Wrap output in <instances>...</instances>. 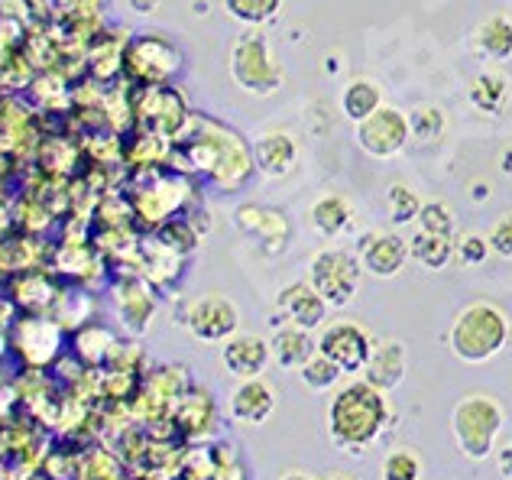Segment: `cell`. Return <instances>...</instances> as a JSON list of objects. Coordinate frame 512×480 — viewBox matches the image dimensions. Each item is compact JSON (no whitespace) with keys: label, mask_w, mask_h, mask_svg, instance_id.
I'll list each match as a JSON object with an SVG mask.
<instances>
[{"label":"cell","mask_w":512,"mask_h":480,"mask_svg":"<svg viewBox=\"0 0 512 480\" xmlns=\"http://www.w3.org/2000/svg\"><path fill=\"white\" fill-rule=\"evenodd\" d=\"M386 419H389L386 403H383V396L373 383L347 386L344 393L334 396L331 412H328L331 438L347 451H360L370 442H376Z\"/></svg>","instance_id":"cell-1"},{"label":"cell","mask_w":512,"mask_h":480,"mask_svg":"<svg viewBox=\"0 0 512 480\" xmlns=\"http://www.w3.org/2000/svg\"><path fill=\"white\" fill-rule=\"evenodd\" d=\"M509 338V318L493 305H470L461 312L451 331V348L461 360L483 364L503 348Z\"/></svg>","instance_id":"cell-2"},{"label":"cell","mask_w":512,"mask_h":480,"mask_svg":"<svg viewBox=\"0 0 512 480\" xmlns=\"http://www.w3.org/2000/svg\"><path fill=\"white\" fill-rule=\"evenodd\" d=\"M503 425V412L487 396H467L454 409V432L467 458H487Z\"/></svg>","instance_id":"cell-3"},{"label":"cell","mask_w":512,"mask_h":480,"mask_svg":"<svg viewBox=\"0 0 512 480\" xmlns=\"http://www.w3.org/2000/svg\"><path fill=\"white\" fill-rule=\"evenodd\" d=\"M312 286L331 305H347L360 286V263L350 253H338V250L321 253L312 263Z\"/></svg>","instance_id":"cell-4"},{"label":"cell","mask_w":512,"mask_h":480,"mask_svg":"<svg viewBox=\"0 0 512 480\" xmlns=\"http://www.w3.org/2000/svg\"><path fill=\"white\" fill-rule=\"evenodd\" d=\"M409 133H412L409 120L402 117L399 111H389V108L373 111L367 120H360V127H357L360 146L370 156H380V159L396 156L402 146H406Z\"/></svg>","instance_id":"cell-5"},{"label":"cell","mask_w":512,"mask_h":480,"mask_svg":"<svg viewBox=\"0 0 512 480\" xmlns=\"http://www.w3.org/2000/svg\"><path fill=\"white\" fill-rule=\"evenodd\" d=\"M318 351L331 357L334 364H338L341 370L347 373H354L360 367H367V360H370V338L363 335V331L354 325V322H338V325H331L325 335H321L318 341Z\"/></svg>","instance_id":"cell-6"},{"label":"cell","mask_w":512,"mask_h":480,"mask_svg":"<svg viewBox=\"0 0 512 480\" xmlns=\"http://www.w3.org/2000/svg\"><path fill=\"white\" fill-rule=\"evenodd\" d=\"M188 328H192V335L201 341H221L227 335H234L237 312L227 299L205 296L188 309Z\"/></svg>","instance_id":"cell-7"},{"label":"cell","mask_w":512,"mask_h":480,"mask_svg":"<svg viewBox=\"0 0 512 480\" xmlns=\"http://www.w3.org/2000/svg\"><path fill=\"white\" fill-rule=\"evenodd\" d=\"M409 257V244L396 234H370L360 244V260L373 276H396L399 266Z\"/></svg>","instance_id":"cell-8"},{"label":"cell","mask_w":512,"mask_h":480,"mask_svg":"<svg viewBox=\"0 0 512 480\" xmlns=\"http://www.w3.org/2000/svg\"><path fill=\"white\" fill-rule=\"evenodd\" d=\"M273 409H276V390L269 383L256 380V377L244 380L231 393V412H234V419H240V422L260 425V422H266L269 416H273Z\"/></svg>","instance_id":"cell-9"},{"label":"cell","mask_w":512,"mask_h":480,"mask_svg":"<svg viewBox=\"0 0 512 480\" xmlns=\"http://www.w3.org/2000/svg\"><path fill=\"white\" fill-rule=\"evenodd\" d=\"M269 351L263 338L256 335H237L224 344V367L234 373V377H260L263 367L269 364Z\"/></svg>","instance_id":"cell-10"},{"label":"cell","mask_w":512,"mask_h":480,"mask_svg":"<svg viewBox=\"0 0 512 480\" xmlns=\"http://www.w3.org/2000/svg\"><path fill=\"white\" fill-rule=\"evenodd\" d=\"M279 309L292 325L315 328L325 315V302L315 286H286L279 292Z\"/></svg>","instance_id":"cell-11"},{"label":"cell","mask_w":512,"mask_h":480,"mask_svg":"<svg viewBox=\"0 0 512 480\" xmlns=\"http://www.w3.org/2000/svg\"><path fill=\"white\" fill-rule=\"evenodd\" d=\"M367 383H373L376 390H389L402 380L406 373V348L399 341H383L367 360Z\"/></svg>","instance_id":"cell-12"},{"label":"cell","mask_w":512,"mask_h":480,"mask_svg":"<svg viewBox=\"0 0 512 480\" xmlns=\"http://www.w3.org/2000/svg\"><path fill=\"white\" fill-rule=\"evenodd\" d=\"M315 354H318V348H315V341L308 338V328L289 325V328H279L276 331V338H273V357L279 360L282 370H302Z\"/></svg>","instance_id":"cell-13"},{"label":"cell","mask_w":512,"mask_h":480,"mask_svg":"<svg viewBox=\"0 0 512 480\" xmlns=\"http://www.w3.org/2000/svg\"><path fill=\"white\" fill-rule=\"evenodd\" d=\"M292 163H295V143L286 133H269V137L256 143V166H260L263 176L269 179L289 176Z\"/></svg>","instance_id":"cell-14"},{"label":"cell","mask_w":512,"mask_h":480,"mask_svg":"<svg viewBox=\"0 0 512 480\" xmlns=\"http://www.w3.org/2000/svg\"><path fill=\"white\" fill-rule=\"evenodd\" d=\"M474 43L487 59H496V62L509 59L512 56V23L506 17H490L477 30Z\"/></svg>","instance_id":"cell-15"},{"label":"cell","mask_w":512,"mask_h":480,"mask_svg":"<svg viewBox=\"0 0 512 480\" xmlns=\"http://www.w3.org/2000/svg\"><path fill=\"white\" fill-rule=\"evenodd\" d=\"M234 78L237 85L250 88L253 85V72H263V62H273V56H269V46L263 43L260 36H247V43H240L234 49Z\"/></svg>","instance_id":"cell-16"},{"label":"cell","mask_w":512,"mask_h":480,"mask_svg":"<svg viewBox=\"0 0 512 480\" xmlns=\"http://www.w3.org/2000/svg\"><path fill=\"white\" fill-rule=\"evenodd\" d=\"M506 95H509V82L503 72H483V75H477L474 88H470V101L487 114L500 111L506 104Z\"/></svg>","instance_id":"cell-17"},{"label":"cell","mask_w":512,"mask_h":480,"mask_svg":"<svg viewBox=\"0 0 512 480\" xmlns=\"http://www.w3.org/2000/svg\"><path fill=\"white\" fill-rule=\"evenodd\" d=\"M312 218H315V228L321 234L334 237L350 224V202L341 195H328V198H321V202H315Z\"/></svg>","instance_id":"cell-18"},{"label":"cell","mask_w":512,"mask_h":480,"mask_svg":"<svg viewBox=\"0 0 512 480\" xmlns=\"http://www.w3.org/2000/svg\"><path fill=\"white\" fill-rule=\"evenodd\" d=\"M344 114L350 120H367L373 111H380V88L373 82H354L347 91H344Z\"/></svg>","instance_id":"cell-19"},{"label":"cell","mask_w":512,"mask_h":480,"mask_svg":"<svg viewBox=\"0 0 512 480\" xmlns=\"http://www.w3.org/2000/svg\"><path fill=\"white\" fill-rule=\"evenodd\" d=\"M415 260L425 263V266H441L448 263L451 257V244H448V234H431V231H422L419 237H415Z\"/></svg>","instance_id":"cell-20"},{"label":"cell","mask_w":512,"mask_h":480,"mask_svg":"<svg viewBox=\"0 0 512 480\" xmlns=\"http://www.w3.org/2000/svg\"><path fill=\"white\" fill-rule=\"evenodd\" d=\"M302 377H305V383L312 386V390H328V386H334L338 383V377H341V367L334 364L331 357H325V354H315L308 364L302 367Z\"/></svg>","instance_id":"cell-21"},{"label":"cell","mask_w":512,"mask_h":480,"mask_svg":"<svg viewBox=\"0 0 512 480\" xmlns=\"http://www.w3.org/2000/svg\"><path fill=\"white\" fill-rule=\"evenodd\" d=\"M224 7L244 23H263L279 10V0H224Z\"/></svg>","instance_id":"cell-22"},{"label":"cell","mask_w":512,"mask_h":480,"mask_svg":"<svg viewBox=\"0 0 512 480\" xmlns=\"http://www.w3.org/2000/svg\"><path fill=\"white\" fill-rule=\"evenodd\" d=\"M419 211L422 205L412 189H406V185H393V189H389V218H393V224H406L419 215Z\"/></svg>","instance_id":"cell-23"},{"label":"cell","mask_w":512,"mask_h":480,"mask_svg":"<svg viewBox=\"0 0 512 480\" xmlns=\"http://www.w3.org/2000/svg\"><path fill=\"white\" fill-rule=\"evenodd\" d=\"M409 127L415 137H422V140H435L438 133L444 130V117L435 111V108H419L412 117H409Z\"/></svg>","instance_id":"cell-24"},{"label":"cell","mask_w":512,"mask_h":480,"mask_svg":"<svg viewBox=\"0 0 512 480\" xmlns=\"http://www.w3.org/2000/svg\"><path fill=\"white\" fill-rule=\"evenodd\" d=\"M383 474L386 477H419L422 474V461L415 458V451H393L389 461L383 464Z\"/></svg>","instance_id":"cell-25"},{"label":"cell","mask_w":512,"mask_h":480,"mask_svg":"<svg viewBox=\"0 0 512 480\" xmlns=\"http://www.w3.org/2000/svg\"><path fill=\"white\" fill-rule=\"evenodd\" d=\"M490 250H493L490 240H483L477 234H464L461 240H457V253H461V263H480Z\"/></svg>","instance_id":"cell-26"},{"label":"cell","mask_w":512,"mask_h":480,"mask_svg":"<svg viewBox=\"0 0 512 480\" xmlns=\"http://www.w3.org/2000/svg\"><path fill=\"white\" fill-rule=\"evenodd\" d=\"M422 231L451 234V211H444L441 205H425L422 208Z\"/></svg>","instance_id":"cell-27"},{"label":"cell","mask_w":512,"mask_h":480,"mask_svg":"<svg viewBox=\"0 0 512 480\" xmlns=\"http://www.w3.org/2000/svg\"><path fill=\"white\" fill-rule=\"evenodd\" d=\"M490 247L500 253V257H512V215H506L500 224H493L490 231Z\"/></svg>","instance_id":"cell-28"},{"label":"cell","mask_w":512,"mask_h":480,"mask_svg":"<svg viewBox=\"0 0 512 480\" xmlns=\"http://www.w3.org/2000/svg\"><path fill=\"white\" fill-rule=\"evenodd\" d=\"M130 4L137 7L140 13H150V10H156V4H159V0H130Z\"/></svg>","instance_id":"cell-29"}]
</instances>
